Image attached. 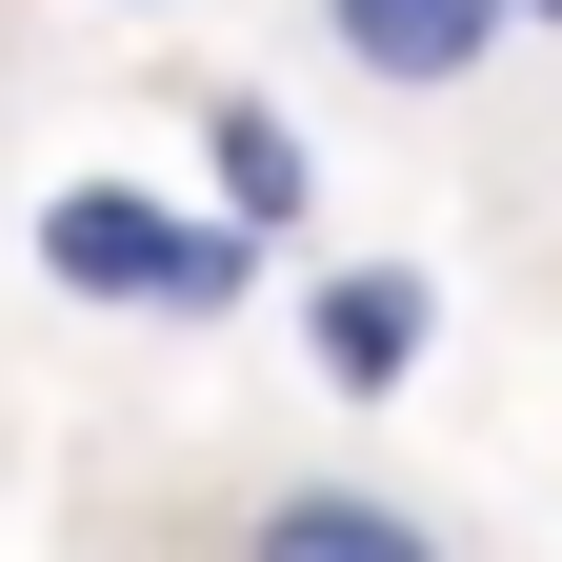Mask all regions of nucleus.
Returning <instances> with one entry per match:
<instances>
[{"label": "nucleus", "instance_id": "7", "mask_svg": "<svg viewBox=\"0 0 562 562\" xmlns=\"http://www.w3.org/2000/svg\"><path fill=\"white\" fill-rule=\"evenodd\" d=\"M101 21H161V0H101Z\"/></svg>", "mask_w": 562, "mask_h": 562}, {"label": "nucleus", "instance_id": "3", "mask_svg": "<svg viewBox=\"0 0 562 562\" xmlns=\"http://www.w3.org/2000/svg\"><path fill=\"white\" fill-rule=\"evenodd\" d=\"M422 362H442V281L422 261H322L302 281V382L322 402H402Z\"/></svg>", "mask_w": 562, "mask_h": 562}, {"label": "nucleus", "instance_id": "6", "mask_svg": "<svg viewBox=\"0 0 562 562\" xmlns=\"http://www.w3.org/2000/svg\"><path fill=\"white\" fill-rule=\"evenodd\" d=\"M522 41H562V0H522Z\"/></svg>", "mask_w": 562, "mask_h": 562}, {"label": "nucleus", "instance_id": "4", "mask_svg": "<svg viewBox=\"0 0 562 562\" xmlns=\"http://www.w3.org/2000/svg\"><path fill=\"white\" fill-rule=\"evenodd\" d=\"M302 21H322V60L362 101H462L482 60L522 41V0H302Z\"/></svg>", "mask_w": 562, "mask_h": 562}, {"label": "nucleus", "instance_id": "1", "mask_svg": "<svg viewBox=\"0 0 562 562\" xmlns=\"http://www.w3.org/2000/svg\"><path fill=\"white\" fill-rule=\"evenodd\" d=\"M21 241H41L60 302H101V322H241V302H261V241L181 222L161 181H41Z\"/></svg>", "mask_w": 562, "mask_h": 562}, {"label": "nucleus", "instance_id": "2", "mask_svg": "<svg viewBox=\"0 0 562 562\" xmlns=\"http://www.w3.org/2000/svg\"><path fill=\"white\" fill-rule=\"evenodd\" d=\"M181 161H201V222H222V241H261V261L322 222V140L281 121L261 81H201V101H181Z\"/></svg>", "mask_w": 562, "mask_h": 562}, {"label": "nucleus", "instance_id": "5", "mask_svg": "<svg viewBox=\"0 0 562 562\" xmlns=\"http://www.w3.org/2000/svg\"><path fill=\"white\" fill-rule=\"evenodd\" d=\"M241 562H462V542L422 522L402 482H341L322 462V482H261V503H241Z\"/></svg>", "mask_w": 562, "mask_h": 562}]
</instances>
